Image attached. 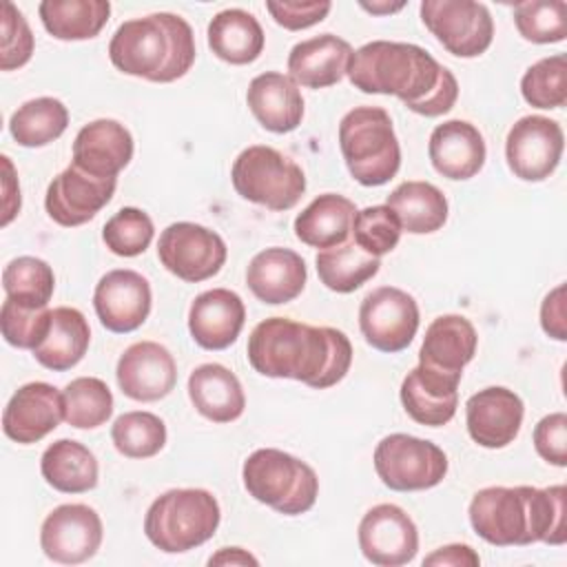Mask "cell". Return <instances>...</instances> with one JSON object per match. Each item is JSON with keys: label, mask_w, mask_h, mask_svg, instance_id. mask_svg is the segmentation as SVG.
<instances>
[{"label": "cell", "mask_w": 567, "mask_h": 567, "mask_svg": "<svg viewBox=\"0 0 567 567\" xmlns=\"http://www.w3.org/2000/svg\"><path fill=\"white\" fill-rule=\"evenodd\" d=\"M102 518L84 503L55 507L40 527L44 556L60 565H80L93 558L102 545Z\"/></svg>", "instance_id": "cell-14"}, {"label": "cell", "mask_w": 567, "mask_h": 567, "mask_svg": "<svg viewBox=\"0 0 567 567\" xmlns=\"http://www.w3.org/2000/svg\"><path fill=\"white\" fill-rule=\"evenodd\" d=\"M359 328L374 350L401 352L419 330V303L401 288H374L359 306Z\"/></svg>", "instance_id": "cell-12"}, {"label": "cell", "mask_w": 567, "mask_h": 567, "mask_svg": "<svg viewBox=\"0 0 567 567\" xmlns=\"http://www.w3.org/2000/svg\"><path fill=\"white\" fill-rule=\"evenodd\" d=\"M352 53V47L334 33H321L301 40L288 53V75L297 86H332L348 73Z\"/></svg>", "instance_id": "cell-26"}, {"label": "cell", "mask_w": 567, "mask_h": 567, "mask_svg": "<svg viewBox=\"0 0 567 567\" xmlns=\"http://www.w3.org/2000/svg\"><path fill=\"white\" fill-rule=\"evenodd\" d=\"M565 135L556 120L525 115L507 133L505 159L509 171L525 182L547 179L563 155Z\"/></svg>", "instance_id": "cell-13"}, {"label": "cell", "mask_w": 567, "mask_h": 567, "mask_svg": "<svg viewBox=\"0 0 567 567\" xmlns=\"http://www.w3.org/2000/svg\"><path fill=\"white\" fill-rule=\"evenodd\" d=\"M476 343L478 334L470 319L463 315H441L425 330L419 365L463 377V368L476 354Z\"/></svg>", "instance_id": "cell-28"}, {"label": "cell", "mask_w": 567, "mask_h": 567, "mask_svg": "<svg viewBox=\"0 0 567 567\" xmlns=\"http://www.w3.org/2000/svg\"><path fill=\"white\" fill-rule=\"evenodd\" d=\"M423 565H427V567H478L481 558L470 545L452 543V545L439 547L430 556H425Z\"/></svg>", "instance_id": "cell-50"}, {"label": "cell", "mask_w": 567, "mask_h": 567, "mask_svg": "<svg viewBox=\"0 0 567 567\" xmlns=\"http://www.w3.org/2000/svg\"><path fill=\"white\" fill-rule=\"evenodd\" d=\"M241 478L255 501L284 516L306 514L319 496L315 470L306 461L275 447L255 450L244 461Z\"/></svg>", "instance_id": "cell-7"}, {"label": "cell", "mask_w": 567, "mask_h": 567, "mask_svg": "<svg viewBox=\"0 0 567 567\" xmlns=\"http://www.w3.org/2000/svg\"><path fill=\"white\" fill-rule=\"evenodd\" d=\"M195 53L190 24L166 11L122 22L109 42V58L117 71L162 84L186 75Z\"/></svg>", "instance_id": "cell-4"}, {"label": "cell", "mask_w": 567, "mask_h": 567, "mask_svg": "<svg viewBox=\"0 0 567 567\" xmlns=\"http://www.w3.org/2000/svg\"><path fill=\"white\" fill-rule=\"evenodd\" d=\"M89 341L91 328L86 317L78 308L60 306L53 308L51 328L44 341L33 350V357L40 365L53 372H64L82 361L89 350Z\"/></svg>", "instance_id": "cell-31"}, {"label": "cell", "mask_w": 567, "mask_h": 567, "mask_svg": "<svg viewBox=\"0 0 567 567\" xmlns=\"http://www.w3.org/2000/svg\"><path fill=\"white\" fill-rule=\"evenodd\" d=\"M372 461L381 483L394 492L430 489L447 474V456L436 443L401 432L381 439Z\"/></svg>", "instance_id": "cell-9"}, {"label": "cell", "mask_w": 567, "mask_h": 567, "mask_svg": "<svg viewBox=\"0 0 567 567\" xmlns=\"http://www.w3.org/2000/svg\"><path fill=\"white\" fill-rule=\"evenodd\" d=\"M315 264H317V275L321 284L328 290L341 292V295H348L361 288L381 268L379 257L368 255L354 241H346L341 246L319 250Z\"/></svg>", "instance_id": "cell-36"}, {"label": "cell", "mask_w": 567, "mask_h": 567, "mask_svg": "<svg viewBox=\"0 0 567 567\" xmlns=\"http://www.w3.org/2000/svg\"><path fill=\"white\" fill-rule=\"evenodd\" d=\"M115 186L117 177L100 179L71 164L51 179L44 195V208L60 226H82L111 202Z\"/></svg>", "instance_id": "cell-17"}, {"label": "cell", "mask_w": 567, "mask_h": 567, "mask_svg": "<svg viewBox=\"0 0 567 567\" xmlns=\"http://www.w3.org/2000/svg\"><path fill=\"white\" fill-rule=\"evenodd\" d=\"M346 75L354 89L394 95L412 113L425 117L445 115L458 97L454 73L410 42L372 40L359 47Z\"/></svg>", "instance_id": "cell-1"}, {"label": "cell", "mask_w": 567, "mask_h": 567, "mask_svg": "<svg viewBox=\"0 0 567 567\" xmlns=\"http://www.w3.org/2000/svg\"><path fill=\"white\" fill-rule=\"evenodd\" d=\"M44 29L58 40H91L111 16L109 0H44L38 7Z\"/></svg>", "instance_id": "cell-35"}, {"label": "cell", "mask_w": 567, "mask_h": 567, "mask_svg": "<svg viewBox=\"0 0 567 567\" xmlns=\"http://www.w3.org/2000/svg\"><path fill=\"white\" fill-rule=\"evenodd\" d=\"M208 47L228 64H250L264 51V29L244 9H224L208 22Z\"/></svg>", "instance_id": "cell-32"}, {"label": "cell", "mask_w": 567, "mask_h": 567, "mask_svg": "<svg viewBox=\"0 0 567 567\" xmlns=\"http://www.w3.org/2000/svg\"><path fill=\"white\" fill-rule=\"evenodd\" d=\"M2 288L7 299L24 308H49L55 290V275L44 259L24 255L4 266Z\"/></svg>", "instance_id": "cell-38"}, {"label": "cell", "mask_w": 567, "mask_h": 567, "mask_svg": "<svg viewBox=\"0 0 567 567\" xmlns=\"http://www.w3.org/2000/svg\"><path fill=\"white\" fill-rule=\"evenodd\" d=\"M60 421H64L62 392L51 383L31 381L9 399L2 412V432L20 445H31L53 432Z\"/></svg>", "instance_id": "cell-18"}, {"label": "cell", "mask_w": 567, "mask_h": 567, "mask_svg": "<svg viewBox=\"0 0 567 567\" xmlns=\"http://www.w3.org/2000/svg\"><path fill=\"white\" fill-rule=\"evenodd\" d=\"M525 405L520 396L503 385H489L465 403V423L474 443L498 450L509 445L523 425Z\"/></svg>", "instance_id": "cell-20"}, {"label": "cell", "mask_w": 567, "mask_h": 567, "mask_svg": "<svg viewBox=\"0 0 567 567\" xmlns=\"http://www.w3.org/2000/svg\"><path fill=\"white\" fill-rule=\"evenodd\" d=\"M219 520V503L208 489H168L151 503L144 516V534L157 549L184 554L213 538Z\"/></svg>", "instance_id": "cell-6"}, {"label": "cell", "mask_w": 567, "mask_h": 567, "mask_svg": "<svg viewBox=\"0 0 567 567\" xmlns=\"http://www.w3.org/2000/svg\"><path fill=\"white\" fill-rule=\"evenodd\" d=\"M308 270L299 252L290 248H266L257 252L246 268V284L250 292L270 306L297 299L306 286Z\"/></svg>", "instance_id": "cell-25"}, {"label": "cell", "mask_w": 567, "mask_h": 567, "mask_svg": "<svg viewBox=\"0 0 567 567\" xmlns=\"http://www.w3.org/2000/svg\"><path fill=\"white\" fill-rule=\"evenodd\" d=\"M540 326L545 334H549L556 341L567 339V326H565V284H558L540 303Z\"/></svg>", "instance_id": "cell-49"}, {"label": "cell", "mask_w": 567, "mask_h": 567, "mask_svg": "<svg viewBox=\"0 0 567 567\" xmlns=\"http://www.w3.org/2000/svg\"><path fill=\"white\" fill-rule=\"evenodd\" d=\"M534 447L540 458L556 467L567 465V414L554 412L543 416L534 427Z\"/></svg>", "instance_id": "cell-47"}, {"label": "cell", "mask_w": 567, "mask_h": 567, "mask_svg": "<svg viewBox=\"0 0 567 567\" xmlns=\"http://www.w3.org/2000/svg\"><path fill=\"white\" fill-rule=\"evenodd\" d=\"M244 321V301L228 288H213L197 295L188 310L190 337L204 350H224L235 343Z\"/></svg>", "instance_id": "cell-22"}, {"label": "cell", "mask_w": 567, "mask_h": 567, "mask_svg": "<svg viewBox=\"0 0 567 567\" xmlns=\"http://www.w3.org/2000/svg\"><path fill=\"white\" fill-rule=\"evenodd\" d=\"M69 126V111L58 97H35L18 106L9 120L11 137L27 148H40L58 140Z\"/></svg>", "instance_id": "cell-37"}, {"label": "cell", "mask_w": 567, "mask_h": 567, "mask_svg": "<svg viewBox=\"0 0 567 567\" xmlns=\"http://www.w3.org/2000/svg\"><path fill=\"white\" fill-rule=\"evenodd\" d=\"M390 206L401 224V230L412 235H427L447 221V199L441 188L430 182H403L390 195Z\"/></svg>", "instance_id": "cell-34"}, {"label": "cell", "mask_w": 567, "mask_h": 567, "mask_svg": "<svg viewBox=\"0 0 567 567\" xmlns=\"http://www.w3.org/2000/svg\"><path fill=\"white\" fill-rule=\"evenodd\" d=\"M461 377L416 365L401 383V403L410 419L421 425L441 427L452 421L458 405Z\"/></svg>", "instance_id": "cell-23"}, {"label": "cell", "mask_w": 567, "mask_h": 567, "mask_svg": "<svg viewBox=\"0 0 567 567\" xmlns=\"http://www.w3.org/2000/svg\"><path fill=\"white\" fill-rule=\"evenodd\" d=\"M133 159V135L117 120H93L84 124L73 140V166L80 171L111 179Z\"/></svg>", "instance_id": "cell-21"}, {"label": "cell", "mask_w": 567, "mask_h": 567, "mask_svg": "<svg viewBox=\"0 0 567 567\" xmlns=\"http://www.w3.org/2000/svg\"><path fill=\"white\" fill-rule=\"evenodd\" d=\"M518 33L534 44H554L567 38V2L529 0L514 7Z\"/></svg>", "instance_id": "cell-42"}, {"label": "cell", "mask_w": 567, "mask_h": 567, "mask_svg": "<svg viewBox=\"0 0 567 567\" xmlns=\"http://www.w3.org/2000/svg\"><path fill=\"white\" fill-rule=\"evenodd\" d=\"M421 20L443 49L456 58H476L494 40V20L483 2L423 0Z\"/></svg>", "instance_id": "cell-10"}, {"label": "cell", "mask_w": 567, "mask_h": 567, "mask_svg": "<svg viewBox=\"0 0 567 567\" xmlns=\"http://www.w3.org/2000/svg\"><path fill=\"white\" fill-rule=\"evenodd\" d=\"M339 148L361 186L388 184L401 166L392 117L381 106H354L339 122Z\"/></svg>", "instance_id": "cell-5"}, {"label": "cell", "mask_w": 567, "mask_h": 567, "mask_svg": "<svg viewBox=\"0 0 567 567\" xmlns=\"http://www.w3.org/2000/svg\"><path fill=\"white\" fill-rule=\"evenodd\" d=\"M470 525L485 543L563 545L567 538V489L551 487H483L470 501Z\"/></svg>", "instance_id": "cell-3"}, {"label": "cell", "mask_w": 567, "mask_h": 567, "mask_svg": "<svg viewBox=\"0 0 567 567\" xmlns=\"http://www.w3.org/2000/svg\"><path fill=\"white\" fill-rule=\"evenodd\" d=\"M111 441L126 458H151L166 445V425L153 412H124L111 427Z\"/></svg>", "instance_id": "cell-40"}, {"label": "cell", "mask_w": 567, "mask_h": 567, "mask_svg": "<svg viewBox=\"0 0 567 567\" xmlns=\"http://www.w3.org/2000/svg\"><path fill=\"white\" fill-rule=\"evenodd\" d=\"M246 352L255 372L295 379L317 390L337 385L352 363V343L341 330L288 317L259 321L248 337Z\"/></svg>", "instance_id": "cell-2"}, {"label": "cell", "mask_w": 567, "mask_h": 567, "mask_svg": "<svg viewBox=\"0 0 567 567\" xmlns=\"http://www.w3.org/2000/svg\"><path fill=\"white\" fill-rule=\"evenodd\" d=\"M188 396L195 410L213 423H230L246 408L239 379L221 363L197 365L188 377Z\"/></svg>", "instance_id": "cell-29"}, {"label": "cell", "mask_w": 567, "mask_h": 567, "mask_svg": "<svg viewBox=\"0 0 567 567\" xmlns=\"http://www.w3.org/2000/svg\"><path fill=\"white\" fill-rule=\"evenodd\" d=\"M520 93L536 109H560L567 102V58L563 53L534 62L523 80Z\"/></svg>", "instance_id": "cell-41"}, {"label": "cell", "mask_w": 567, "mask_h": 567, "mask_svg": "<svg viewBox=\"0 0 567 567\" xmlns=\"http://www.w3.org/2000/svg\"><path fill=\"white\" fill-rule=\"evenodd\" d=\"M357 536L363 558L379 567L408 565L419 551V529L410 514L394 503L370 507Z\"/></svg>", "instance_id": "cell-15"}, {"label": "cell", "mask_w": 567, "mask_h": 567, "mask_svg": "<svg viewBox=\"0 0 567 567\" xmlns=\"http://www.w3.org/2000/svg\"><path fill=\"white\" fill-rule=\"evenodd\" d=\"M246 102L255 120L270 133H290L303 120V97L290 75L266 71L250 80Z\"/></svg>", "instance_id": "cell-27"}, {"label": "cell", "mask_w": 567, "mask_h": 567, "mask_svg": "<svg viewBox=\"0 0 567 567\" xmlns=\"http://www.w3.org/2000/svg\"><path fill=\"white\" fill-rule=\"evenodd\" d=\"M155 228L148 213L135 206L120 208L102 228L106 248L117 257H137L153 241Z\"/></svg>", "instance_id": "cell-43"}, {"label": "cell", "mask_w": 567, "mask_h": 567, "mask_svg": "<svg viewBox=\"0 0 567 567\" xmlns=\"http://www.w3.org/2000/svg\"><path fill=\"white\" fill-rule=\"evenodd\" d=\"M64 421L78 430L104 425L113 414V394L97 377H78L62 390Z\"/></svg>", "instance_id": "cell-39"}, {"label": "cell", "mask_w": 567, "mask_h": 567, "mask_svg": "<svg viewBox=\"0 0 567 567\" xmlns=\"http://www.w3.org/2000/svg\"><path fill=\"white\" fill-rule=\"evenodd\" d=\"M427 155L436 173L461 182L481 173L487 148L481 131L474 124L465 120H447L432 131Z\"/></svg>", "instance_id": "cell-24"}, {"label": "cell", "mask_w": 567, "mask_h": 567, "mask_svg": "<svg viewBox=\"0 0 567 567\" xmlns=\"http://www.w3.org/2000/svg\"><path fill=\"white\" fill-rule=\"evenodd\" d=\"M2 164H4V215H2V226H7L20 210V186L18 179L13 177V166L9 162L7 155H2Z\"/></svg>", "instance_id": "cell-51"}, {"label": "cell", "mask_w": 567, "mask_h": 567, "mask_svg": "<svg viewBox=\"0 0 567 567\" xmlns=\"http://www.w3.org/2000/svg\"><path fill=\"white\" fill-rule=\"evenodd\" d=\"M40 472L53 489L84 494L97 485L100 470L95 454L86 445L73 439H58L42 452Z\"/></svg>", "instance_id": "cell-33"}, {"label": "cell", "mask_w": 567, "mask_h": 567, "mask_svg": "<svg viewBox=\"0 0 567 567\" xmlns=\"http://www.w3.org/2000/svg\"><path fill=\"white\" fill-rule=\"evenodd\" d=\"M266 9L268 13L272 16V20L288 29V31H301V29H308L317 22H321L332 4L328 0H312V2H290V0H284V2H266Z\"/></svg>", "instance_id": "cell-48"}, {"label": "cell", "mask_w": 567, "mask_h": 567, "mask_svg": "<svg viewBox=\"0 0 567 567\" xmlns=\"http://www.w3.org/2000/svg\"><path fill=\"white\" fill-rule=\"evenodd\" d=\"M259 560L241 547H221L208 558V565H257Z\"/></svg>", "instance_id": "cell-52"}, {"label": "cell", "mask_w": 567, "mask_h": 567, "mask_svg": "<svg viewBox=\"0 0 567 567\" xmlns=\"http://www.w3.org/2000/svg\"><path fill=\"white\" fill-rule=\"evenodd\" d=\"M230 179L235 190L270 210L297 206L306 193V175L297 162L272 146L255 144L244 148L233 162Z\"/></svg>", "instance_id": "cell-8"}, {"label": "cell", "mask_w": 567, "mask_h": 567, "mask_svg": "<svg viewBox=\"0 0 567 567\" xmlns=\"http://www.w3.org/2000/svg\"><path fill=\"white\" fill-rule=\"evenodd\" d=\"M401 224L394 210L385 204L365 206L352 219V241L372 257H381L396 248L401 239Z\"/></svg>", "instance_id": "cell-44"}, {"label": "cell", "mask_w": 567, "mask_h": 567, "mask_svg": "<svg viewBox=\"0 0 567 567\" xmlns=\"http://www.w3.org/2000/svg\"><path fill=\"white\" fill-rule=\"evenodd\" d=\"M33 55V33L13 2L2 4V51L0 69L13 71L24 66Z\"/></svg>", "instance_id": "cell-46"}, {"label": "cell", "mask_w": 567, "mask_h": 567, "mask_svg": "<svg viewBox=\"0 0 567 567\" xmlns=\"http://www.w3.org/2000/svg\"><path fill=\"white\" fill-rule=\"evenodd\" d=\"M151 284L135 270L106 272L93 290V308L100 323L117 334L137 330L151 312Z\"/></svg>", "instance_id": "cell-16"}, {"label": "cell", "mask_w": 567, "mask_h": 567, "mask_svg": "<svg viewBox=\"0 0 567 567\" xmlns=\"http://www.w3.org/2000/svg\"><path fill=\"white\" fill-rule=\"evenodd\" d=\"M361 7L365 9V11H370V13H377V16H381V13H392V11H399V9H403L405 7V2H372V4H368V2H361Z\"/></svg>", "instance_id": "cell-53"}, {"label": "cell", "mask_w": 567, "mask_h": 567, "mask_svg": "<svg viewBox=\"0 0 567 567\" xmlns=\"http://www.w3.org/2000/svg\"><path fill=\"white\" fill-rule=\"evenodd\" d=\"M120 390L142 403L168 396L177 383L173 354L157 341H137L128 346L115 368Z\"/></svg>", "instance_id": "cell-19"}, {"label": "cell", "mask_w": 567, "mask_h": 567, "mask_svg": "<svg viewBox=\"0 0 567 567\" xmlns=\"http://www.w3.org/2000/svg\"><path fill=\"white\" fill-rule=\"evenodd\" d=\"M51 315L53 310L49 308H24L4 299L0 308V330L4 341L20 350H35L51 328Z\"/></svg>", "instance_id": "cell-45"}, {"label": "cell", "mask_w": 567, "mask_h": 567, "mask_svg": "<svg viewBox=\"0 0 567 567\" xmlns=\"http://www.w3.org/2000/svg\"><path fill=\"white\" fill-rule=\"evenodd\" d=\"M357 215L354 202L337 193L315 197L295 219V235L312 248H334L350 239L352 219Z\"/></svg>", "instance_id": "cell-30"}, {"label": "cell", "mask_w": 567, "mask_h": 567, "mask_svg": "<svg viewBox=\"0 0 567 567\" xmlns=\"http://www.w3.org/2000/svg\"><path fill=\"white\" fill-rule=\"evenodd\" d=\"M224 239L193 221H175L166 226L157 241V257L162 266L182 281L197 284L215 277L226 261Z\"/></svg>", "instance_id": "cell-11"}]
</instances>
